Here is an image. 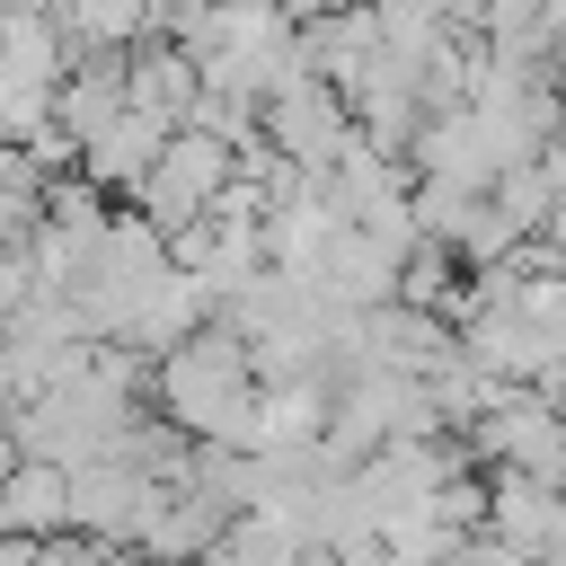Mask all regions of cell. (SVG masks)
I'll return each instance as SVG.
<instances>
[{
  "mask_svg": "<svg viewBox=\"0 0 566 566\" xmlns=\"http://www.w3.org/2000/svg\"><path fill=\"white\" fill-rule=\"evenodd\" d=\"M18 460H27V442H18V416H9V407H0V478H9V469H18Z\"/></svg>",
  "mask_w": 566,
  "mask_h": 566,
  "instance_id": "obj_11",
  "label": "cell"
},
{
  "mask_svg": "<svg viewBox=\"0 0 566 566\" xmlns=\"http://www.w3.org/2000/svg\"><path fill=\"white\" fill-rule=\"evenodd\" d=\"M230 168H239V142H221L212 124H177L168 142H159V159L142 168V186L124 195L159 239L168 230H186V221H203V203L230 186Z\"/></svg>",
  "mask_w": 566,
  "mask_h": 566,
  "instance_id": "obj_2",
  "label": "cell"
},
{
  "mask_svg": "<svg viewBox=\"0 0 566 566\" xmlns=\"http://www.w3.org/2000/svg\"><path fill=\"white\" fill-rule=\"evenodd\" d=\"M0 531H18V539H53V531H71V469H53V460H18L9 478H0Z\"/></svg>",
  "mask_w": 566,
  "mask_h": 566,
  "instance_id": "obj_7",
  "label": "cell"
},
{
  "mask_svg": "<svg viewBox=\"0 0 566 566\" xmlns=\"http://www.w3.org/2000/svg\"><path fill=\"white\" fill-rule=\"evenodd\" d=\"M159 486L168 478H142L133 460H88V469H71V531L106 539V548H133L142 513L159 504Z\"/></svg>",
  "mask_w": 566,
  "mask_h": 566,
  "instance_id": "obj_4",
  "label": "cell"
},
{
  "mask_svg": "<svg viewBox=\"0 0 566 566\" xmlns=\"http://www.w3.org/2000/svg\"><path fill=\"white\" fill-rule=\"evenodd\" d=\"M150 407L186 433V442H256V380H248V345L203 318L195 336H177L168 354H150Z\"/></svg>",
  "mask_w": 566,
  "mask_h": 566,
  "instance_id": "obj_1",
  "label": "cell"
},
{
  "mask_svg": "<svg viewBox=\"0 0 566 566\" xmlns=\"http://www.w3.org/2000/svg\"><path fill=\"white\" fill-rule=\"evenodd\" d=\"M256 142L283 159V168H336L354 150V106L318 80V71H292L283 88L256 97Z\"/></svg>",
  "mask_w": 566,
  "mask_h": 566,
  "instance_id": "obj_3",
  "label": "cell"
},
{
  "mask_svg": "<svg viewBox=\"0 0 566 566\" xmlns=\"http://www.w3.org/2000/svg\"><path fill=\"white\" fill-rule=\"evenodd\" d=\"M212 557H221V566H310V539H301L274 504H239V513H221Z\"/></svg>",
  "mask_w": 566,
  "mask_h": 566,
  "instance_id": "obj_8",
  "label": "cell"
},
{
  "mask_svg": "<svg viewBox=\"0 0 566 566\" xmlns=\"http://www.w3.org/2000/svg\"><path fill=\"white\" fill-rule=\"evenodd\" d=\"M150 9H159V0H150Z\"/></svg>",
  "mask_w": 566,
  "mask_h": 566,
  "instance_id": "obj_12",
  "label": "cell"
},
{
  "mask_svg": "<svg viewBox=\"0 0 566 566\" xmlns=\"http://www.w3.org/2000/svg\"><path fill=\"white\" fill-rule=\"evenodd\" d=\"M486 539H504L522 566L557 557L566 548V486H539L522 469H495L486 478Z\"/></svg>",
  "mask_w": 566,
  "mask_h": 566,
  "instance_id": "obj_5",
  "label": "cell"
},
{
  "mask_svg": "<svg viewBox=\"0 0 566 566\" xmlns=\"http://www.w3.org/2000/svg\"><path fill=\"white\" fill-rule=\"evenodd\" d=\"M0 71L27 88H53L71 71V35L53 27V9H0Z\"/></svg>",
  "mask_w": 566,
  "mask_h": 566,
  "instance_id": "obj_10",
  "label": "cell"
},
{
  "mask_svg": "<svg viewBox=\"0 0 566 566\" xmlns=\"http://www.w3.org/2000/svg\"><path fill=\"white\" fill-rule=\"evenodd\" d=\"M177 124L168 115H150V106H115L88 142H80V177L97 186V195H133L142 186V168L159 159V142H168Z\"/></svg>",
  "mask_w": 566,
  "mask_h": 566,
  "instance_id": "obj_6",
  "label": "cell"
},
{
  "mask_svg": "<svg viewBox=\"0 0 566 566\" xmlns=\"http://www.w3.org/2000/svg\"><path fill=\"white\" fill-rule=\"evenodd\" d=\"M53 27L71 35V53H133L142 35H159L150 0H53Z\"/></svg>",
  "mask_w": 566,
  "mask_h": 566,
  "instance_id": "obj_9",
  "label": "cell"
}]
</instances>
